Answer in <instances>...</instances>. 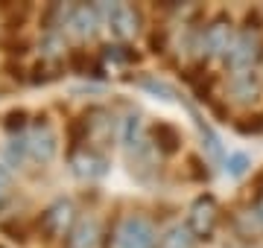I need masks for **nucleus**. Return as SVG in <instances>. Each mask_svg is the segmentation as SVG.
<instances>
[{
  "mask_svg": "<svg viewBox=\"0 0 263 248\" xmlns=\"http://www.w3.org/2000/svg\"><path fill=\"white\" fill-rule=\"evenodd\" d=\"M158 245V234L146 216L132 213L117 225L114 231V248H155Z\"/></svg>",
  "mask_w": 263,
  "mask_h": 248,
  "instance_id": "obj_1",
  "label": "nucleus"
},
{
  "mask_svg": "<svg viewBox=\"0 0 263 248\" xmlns=\"http://www.w3.org/2000/svg\"><path fill=\"white\" fill-rule=\"evenodd\" d=\"M216 222H219V204L211 193L199 196L193 204H190V213H187V228L196 239H211L216 231Z\"/></svg>",
  "mask_w": 263,
  "mask_h": 248,
  "instance_id": "obj_2",
  "label": "nucleus"
},
{
  "mask_svg": "<svg viewBox=\"0 0 263 248\" xmlns=\"http://www.w3.org/2000/svg\"><path fill=\"white\" fill-rule=\"evenodd\" d=\"M73 222H76V208L73 201L67 199H59L53 201L44 213H41V234L47 239H59V237H67V234H73Z\"/></svg>",
  "mask_w": 263,
  "mask_h": 248,
  "instance_id": "obj_3",
  "label": "nucleus"
},
{
  "mask_svg": "<svg viewBox=\"0 0 263 248\" xmlns=\"http://www.w3.org/2000/svg\"><path fill=\"white\" fill-rule=\"evenodd\" d=\"M56 132H53V126L47 123V117H38L35 126H32V132L27 134V146H29V155L35 158V161L47 163L53 161V155H56Z\"/></svg>",
  "mask_w": 263,
  "mask_h": 248,
  "instance_id": "obj_4",
  "label": "nucleus"
},
{
  "mask_svg": "<svg viewBox=\"0 0 263 248\" xmlns=\"http://www.w3.org/2000/svg\"><path fill=\"white\" fill-rule=\"evenodd\" d=\"M108 29L120 41L135 38L138 29H141V12L135 9V6H129V3H114L111 9H108Z\"/></svg>",
  "mask_w": 263,
  "mask_h": 248,
  "instance_id": "obj_5",
  "label": "nucleus"
},
{
  "mask_svg": "<svg viewBox=\"0 0 263 248\" xmlns=\"http://www.w3.org/2000/svg\"><path fill=\"white\" fill-rule=\"evenodd\" d=\"M234 44V35H231V20L226 15L211 20V27L205 29V47L211 56H228V50Z\"/></svg>",
  "mask_w": 263,
  "mask_h": 248,
  "instance_id": "obj_6",
  "label": "nucleus"
},
{
  "mask_svg": "<svg viewBox=\"0 0 263 248\" xmlns=\"http://www.w3.org/2000/svg\"><path fill=\"white\" fill-rule=\"evenodd\" d=\"M254 58H257V38L252 32H240L234 38V44H231V50H228L226 61L234 70H249L254 65Z\"/></svg>",
  "mask_w": 263,
  "mask_h": 248,
  "instance_id": "obj_7",
  "label": "nucleus"
},
{
  "mask_svg": "<svg viewBox=\"0 0 263 248\" xmlns=\"http://www.w3.org/2000/svg\"><path fill=\"white\" fill-rule=\"evenodd\" d=\"M152 140H155L161 155H176L181 149V132L173 123H164V120L152 126Z\"/></svg>",
  "mask_w": 263,
  "mask_h": 248,
  "instance_id": "obj_8",
  "label": "nucleus"
},
{
  "mask_svg": "<svg viewBox=\"0 0 263 248\" xmlns=\"http://www.w3.org/2000/svg\"><path fill=\"white\" fill-rule=\"evenodd\" d=\"M70 163H73V172L76 175H82V178H100V175H105V158L97 152H79L70 158Z\"/></svg>",
  "mask_w": 263,
  "mask_h": 248,
  "instance_id": "obj_9",
  "label": "nucleus"
},
{
  "mask_svg": "<svg viewBox=\"0 0 263 248\" xmlns=\"http://www.w3.org/2000/svg\"><path fill=\"white\" fill-rule=\"evenodd\" d=\"M67 24L73 27L76 35H94L97 24H100V9L97 6H76V9H70Z\"/></svg>",
  "mask_w": 263,
  "mask_h": 248,
  "instance_id": "obj_10",
  "label": "nucleus"
},
{
  "mask_svg": "<svg viewBox=\"0 0 263 248\" xmlns=\"http://www.w3.org/2000/svg\"><path fill=\"white\" fill-rule=\"evenodd\" d=\"M100 245V228L94 219H82L70 234V248H97Z\"/></svg>",
  "mask_w": 263,
  "mask_h": 248,
  "instance_id": "obj_11",
  "label": "nucleus"
},
{
  "mask_svg": "<svg viewBox=\"0 0 263 248\" xmlns=\"http://www.w3.org/2000/svg\"><path fill=\"white\" fill-rule=\"evenodd\" d=\"M193 234H190V228L184 225H176L173 231H167V237H161V242H158V248H193Z\"/></svg>",
  "mask_w": 263,
  "mask_h": 248,
  "instance_id": "obj_12",
  "label": "nucleus"
},
{
  "mask_svg": "<svg viewBox=\"0 0 263 248\" xmlns=\"http://www.w3.org/2000/svg\"><path fill=\"white\" fill-rule=\"evenodd\" d=\"M231 91H234V96H240V99H254L257 91H260V82H257L254 73H240V76L234 79Z\"/></svg>",
  "mask_w": 263,
  "mask_h": 248,
  "instance_id": "obj_13",
  "label": "nucleus"
},
{
  "mask_svg": "<svg viewBox=\"0 0 263 248\" xmlns=\"http://www.w3.org/2000/svg\"><path fill=\"white\" fill-rule=\"evenodd\" d=\"M141 85L146 88V91H152V94H158L161 99H173V96H176V88L167 85V82H161V79L146 76V79H141Z\"/></svg>",
  "mask_w": 263,
  "mask_h": 248,
  "instance_id": "obj_14",
  "label": "nucleus"
},
{
  "mask_svg": "<svg viewBox=\"0 0 263 248\" xmlns=\"http://www.w3.org/2000/svg\"><path fill=\"white\" fill-rule=\"evenodd\" d=\"M234 129H237L240 134H260V132H263V114L243 117L240 123H234Z\"/></svg>",
  "mask_w": 263,
  "mask_h": 248,
  "instance_id": "obj_15",
  "label": "nucleus"
},
{
  "mask_svg": "<svg viewBox=\"0 0 263 248\" xmlns=\"http://www.w3.org/2000/svg\"><path fill=\"white\" fill-rule=\"evenodd\" d=\"M6 132H21V129H24V126H27V111H24V108H15V111H9V114H6Z\"/></svg>",
  "mask_w": 263,
  "mask_h": 248,
  "instance_id": "obj_16",
  "label": "nucleus"
},
{
  "mask_svg": "<svg viewBox=\"0 0 263 248\" xmlns=\"http://www.w3.org/2000/svg\"><path fill=\"white\" fill-rule=\"evenodd\" d=\"M67 65L73 67V73H88V53L85 50H70Z\"/></svg>",
  "mask_w": 263,
  "mask_h": 248,
  "instance_id": "obj_17",
  "label": "nucleus"
},
{
  "mask_svg": "<svg viewBox=\"0 0 263 248\" xmlns=\"http://www.w3.org/2000/svg\"><path fill=\"white\" fill-rule=\"evenodd\" d=\"M246 167H249V158H246L243 152H237V155H228V172L234 175V178H240L246 172Z\"/></svg>",
  "mask_w": 263,
  "mask_h": 248,
  "instance_id": "obj_18",
  "label": "nucleus"
},
{
  "mask_svg": "<svg viewBox=\"0 0 263 248\" xmlns=\"http://www.w3.org/2000/svg\"><path fill=\"white\" fill-rule=\"evenodd\" d=\"M138 140H141V120L138 117H129L126 120V143L138 146Z\"/></svg>",
  "mask_w": 263,
  "mask_h": 248,
  "instance_id": "obj_19",
  "label": "nucleus"
},
{
  "mask_svg": "<svg viewBox=\"0 0 263 248\" xmlns=\"http://www.w3.org/2000/svg\"><path fill=\"white\" fill-rule=\"evenodd\" d=\"M0 231H3V234H9V239H18V242H24V239H27V231L21 228V225H15V222H3V225H0Z\"/></svg>",
  "mask_w": 263,
  "mask_h": 248,
  "instance_id": "obj_20",
  "label": "nucleus"
},
{
  "mask_svg": "<svg viewBox=\"0 0 263 248\" xmlns=\"http://www.w3.org/2000/svg\"><path fill=\"white\" fill-rule=\"evenodd\" d=\"M6 196H9V175L0 170V204L6 201Z\"/></svg>",
  "mask_w": 263,
  "mask_h": 248,
  "instance_id": "obj_21",
  "label": "nucleus"
},
{
  "mask_svg": "<svg viewBox=\"0 0 263 248\" xmlns=\"http://www.w3.org/2000/svg\"><path fill=\"white\" fill-rule=\"evenodd\" d=\"M252 213H254V219H257V225H263V199L257 201V204H254Z\"/></svg>",
  "mask_w": 263,
  "mask_h": 248,
  "instance_id": "obj_22",
  "label": "nucleus"
},
{
  "mask_svg": "<svg viewBox=\"0 0 263 248\" xmlns=\"http://www.w3.org/2000/svg\"><path fill=\"white\" fill-rule=\"evenodd\" d=\"M152 47H158V53H161V50H164V35H158V32H152Z\"/></svg>",
  "mask_w": 263,
  "mask_h": 248,
  "instance_id": "obj_23",
  "label": "nucleus"
},
{
  "mask_svg": "<svg viewBox=\"0 0 263 248\" xmlns=\"http://www.w3.org/2000/svg\"><path fill=\"white\" fill-rule=\"evenodd\" d=\"M254 190L260 193V199H263V170L257 172V175H254Z\"/></svg>",
  "mask_w": 263,
  "mask_h": 248,
  "instance_id": "obj_24",
  "label": "nucleus"
},
{
  "mask_svg": "<svg viewBox=\"0 0 263 248\" xmlns=\"http://www.w3.org/2000/svg\"><path fill=\"white\" fill-rule=\"evenodd\" d=\"M0 248H6V245H0Z\"/></svg>",
  "mask_w": 263,
  "mask_h": 248,
  "instance_id": "obj_25",
  "label": "nucleus"
}]
</instances>
